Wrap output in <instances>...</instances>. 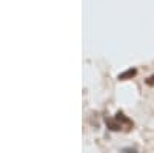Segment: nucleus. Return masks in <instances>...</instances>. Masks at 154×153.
<instances>
[{
  "mask_svg": "<svg viewBox=\"0 0 154 153\" xmlns=\"http://www.w3.org/2000/svg\"><path fill=\"white\" fill-rule=\"evenodd\" d=\"M123 153H137L136 148H123Z\"/></svg>",
  "mask_w": 154,
  "mask_h": 153,
  "instance_id": "nucleus-3",
  "label": "nucleus"
},
{
  "mask_svg": "<svg viewBox=\"0 0 154 153\" xmlns=\"http://www.w3.org/2000/svg\"><path fill=\"white\" fill-rule=\"evenodd\" d=\"M137 74V70L136 68H130V70H126V71H123V73H120L119 74V81H126V79H133L134 76Z\"/></svg>",
  "mask_w": 154,
  "mask_h": 153,
  "instance_id": "nucleus-1",
  "label": "nucleus"
},
{
  "mask_svg": "<svg viewBox=\"0 0 154 153\" xmlns=\"http://www.w3.org/2000/svg\"><path fill=\"white\" fill-rule=\"evenodd\" d=\"M146 84H148V85H154V74L151 76L149 79H146Z\"/></svg>",
  "mask_w": 154,
  "mask_h": 153,
  "instance_id": "nucleus-4",
  "label": "nucleus"
},
{
  "mask_svg": "<svg viewBox=\"0 0 154 153\" xmlns=\"http://www.w3.org/2000/svg\"><path fill=\"white\" fill-rule=\"evenodd\" d=\"M116 116H117V118H116L117 121H122V122H126V124H130V122H131L130 119H126V118L123 116V113H117V114H116Z\"/></svg>",
  "mask_w": 154,
  "mask_h": 153,
  "instance_id": "nucleus-2",
  "label": "nucleus"
}]
</instances>
